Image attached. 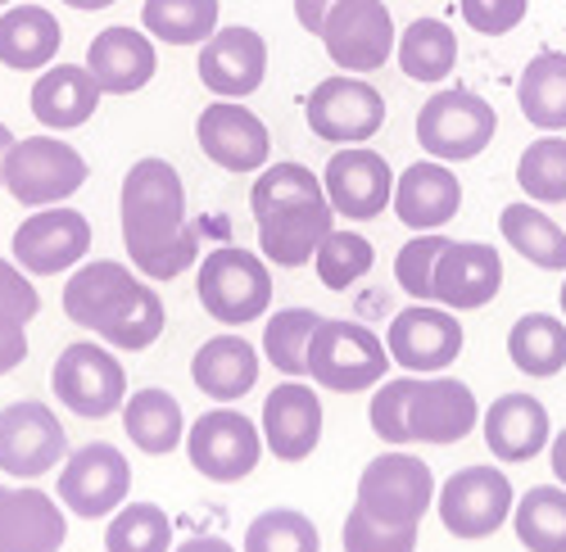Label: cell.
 <instances>
[{
    "label": "cell",
    "mask_w": 566,
    "mask_h": 552,
    "mask_svg": "<svg viewBox=\"0 0 566 552\" xmlns=\"http://www.w3.org/2000/svg\"><path fill=\"white\" fill-rule=\"evenodd\" d=\"M123 245L146 282H177L200 263V226L186 217V187L168 159H136L123 177Z\"/></svg>",
    "instance_id": "cell-1"
},
{
    "label": "cell",
    "mask_w": 566,
    "mask_h": 552,
    "mask_svg": "<svg viewBox=\"0 0 566 552\" xmlns=\"http://www.w3.org/2000/svg\"><path fill=\"white\" fill-rule=\"evenodd\" d=\"M250 213L259 226V250L276 267H304L336 232V209L322 177L304 163H268L250 187Z\"/></svg>",
    "instance_id": "cell-2"
},
{
    "label": "cell",
    "mask_w": 566,
    "mask_h": 552,
    "mask_svg": "<svg viewBox=\"0 0 566 552\" xmlns=\"http://www.w3.org/2000/svg\"><path fill=\"white\" fill-rule=\"evenodd\" d=\"M64 317L96 331L109 349H127V353L150 349L168 327V312L155 286L132 276V267L118 258H96L69 276Z\"/></svg>",
    "instance_id": "cell-3"
},
{
    "label": "cell",
    "mask_w": 566,
    "mask_h": 552,
    "mask_svg": "<svg viewBox=\"0 0 566 552\" xmlns=\"http://www.w3.org/2000/svg\"><path fill=\"white\" fill-rule=\"evenodd\" d=\"M386 367H390L386 340L367 331L363 321L322 317L308 336V376L322 390H336V394L376 390L386 381Z\"/></svg>",
    "instance_id": "cell-4"
},
{
    "label": "cell",
    "mask_w": 566,
    "mask_h": 552,
    "mask_svg": "<svg viewBox=\"0 0 566 552\" xmlns=\"http://www.w3.org/2000/svg\"><path fill=\"white\" fill-rule=\"evenodd\" d=\"M196 299L200 308L222 321V327H245L272 308V272L268 258L241 245H218L200 258L196 272Z\"/></svg>",
    "instance_id": "cell-5"
},
{
    "label": "cell",
    "mask_w": 566,
    "mask_h": 552,
    "mask_svg": "<svg viewBox=\"0 0 566 552\" xmlns=\"http://www.w3.org/2000/svg\"><path fill=\"white\" fill-rule=\"evenodd\" d=\"M499 131V114L485 96L467 86H444L421 105L417 114V141L440 163H467L485 155V146Z\"/></svg>",
    "instance_id": "cell-6"
},
{
    "label": "cell",
    "mask_w": 566,
    "mask_h": 552,
    "mask_svg": "<svg viewBox=\"0 0 566 552\" xmlns=\"http://www.w3.org/2000/svg\"><path fill=\"white\" fill-rule=\"evenodd\" d=\"M6 191L28 204V209H51L64 204L69 195H77L86 187V159L60 141V136H23V141L10 146L6 155Z\"/></svg>",
    "instance_id": "cell-7"
},
{
    "label": "cell",
    "mask_w": 566,
    "mask_h": 552,
    "mask_svg": "<svg viewBox=\"0 0 566 552\" xmlns=\"http://www.w3.org/2000/svg\"><path fill=\"white\" fill-rule=\"evenodd\" d=\"M358 508L395 530H417L436 508V476L412 453H381L358 476Z\"/></svg>",
    "instance_id": "cell-8"
},
{
    "label": "cell",
    "mask_w": 566,
    "mask_h": 552,
    "mask_svg": "<svg viewBox=\"0 0 566 552\" xmlns=\"http://www.w3.org/2000/svg\"><path fill=\"white\" fill-rule=\"evenodd\" d=\"M304 118L317 141L332 146H367L386 127V96L358 73H332L304 100Z\"/></svg>",
    "instance_id": "cell-9"
},
{
    "label": "cell",
    "mask_w": 566,
    "mask_h": 552,
    "mask_svg": "<svg viewBox=\"0 0 566 552\" xmlns=\"http://www.w3.org/2000/svg\"><path fill=\"white\" fill-rule=\"evenodd\" d=\"M51 390L60 394V403L69 412H77V417H114V412H123L127 403V372L123 362L91 344V340H77L69 344L55 367H51Z\"/></svg>",
    "instance_id": "cell-10"
},
{
    "label": "cell",
    "mask_w": 566,
    "mask_h": 552,
    "mask_svg": "<svg viewBox=\"0 0 566 552\" xmlns=\"http://www.w3.org/2000/svg\"><path fill=\"white\" fill-rule=\"evenodd\" d=\"M512 480L499 467H462L436 489L440 526L453 539H490L512 517Z\"/></svg>",
    "instance_id": "cell-11"
},
{
    "label": "cell",
    "mask_w": 566,
    "mask_h": 552,
    "mask_svg": "<svg viewBox=\"0 0 566 552\" xmlns=\"http://www.w3.org/2000/svg\"><path fill=\"white\" fill-rule=\"evenodd\" d=\"M263 431L235 407H213L205 417L186 431V453H191V467L205 476V480H218V485H235L245 480L259 457H263Z\"/></svg>",
    "instance_id": "cell-12"
},
{
    "label": "cell",
    "mask_w": 566,
    "mask_h": 552,
    "mask_svg": "<svg viewBox=\"0 0 566 552\" xmlns=\"http://www.w3.org/2000/svg\"><path fill=\"white\" fill-rule=\"evenodd\" d=\"M132 493V467L123 448L114 444H82L77 453L64 457L60 467V502L82 517V521H101V517H114Z\"/></svg>",
    "instance_id": "cell-13"
},
{
    "label": "cell",
    "mask_w": 566,
    "mask_h": 552,
    "mask_svg": "<svg viewBox=\"0 0 566 552\" xmlns=\"http://www.w3.org/2000/svg\"><path fill=\"white\" fill-rule=\"evenodd\" d=\"M322 45L336 68L376 73L395 55V19L386 0H336L322 23Z\"/></svg>",
    "instance_id": "cell-14"
},
{
    "label": "cell",
    "mask_w": 566,
    "mask_h": 552,
    "mask_svg": "<svg viewBox=\"0 0 566 552\" xmlns=\"http://www.w3.org/2000/svg\"><path fill=\"white\" fill-rule=\"evenodd\" d=\"M64 457H69V435L41 399H19L0 412V471L6 476L36 480L64 467Z\"/></svg>",
    "instance_id": "cell-15"
},
{
    "label": "cell",
    "mask_w": 566,
    "mask_h": 552,
    "mask_svg": "<svg viewBox=\"0 0 566 552\" xmlns=\"http://www.w3.org/2000/svg\"><path fill=\"white\" fill-rule=\"evenodd\" d=\"M390 362H399L412 376H436L462 353V321L444 304H412L395 312L386 331Z\"/></svg>",
    "instance_id": "cell-16"
},
{
    "label": "cell",
    "mask_w": 566,
    "mask_h": 552,
    "mask_svg": "<svg viewBox=\"0 0 566 552\" xmlns=\"http://www.w3.org/2000/svg\"><path fill=\"white\" fill-rule=\"evenodd\" d=\"M322 187L336 217L367 222L376 213H386V204L395 200V172L386 155H376L371 146H340L322 168Z\"/></svg>",
    "instance_id": "cell-17"
},
{
    "label": "cell",
    "mask_w": 566,
    "mask_h": 552,
    "mask_svg": "<svg viewBox=\"0 0 566 552\" xmlns=\"http://www.w3.org/2000/svg\"><path fill=\"white\" fill-rule=\"evenodd\" d=\"M196 141L209 163H218L222 172H235V177L263 172L268 155H272V136H268L263 118L235 100L205 105V114L196 118Z\"/></svg>",
    "instance_id": "cell-18"
},
{
    "label": "cell",
    "mask_w": 566,
    "mask_h": 552,
    "mask_svg": "<svg viewBox=\"0 0 566 552\" xmlns=\"http://www.w3.org/2000/svg\"><path fill=\"white\" fill-rule=\"evenodd\" d=\"M91 250V222L77 209L51 204L19 222L14 232V263L28 276H55L73 263H82Z\"/></svg>",
    "instance_id": "cell-19"
},
{
    "label": "cell",
    "mask_w": 566,
    "mask_h": 552,
    "mask_svg": "<svg viewBox=\"0 0 566 552\" xmlns=\"http://www.w3.org/2000/svg\"><path fill=\"white\" fill-rule=\"evenodd\" d=\"M200 82L213 91L218 100H245L263 86L268 77V41L254 28H218L200 45Z\"/></svg>",
    "instance_id": "cell-20"
},
{
    "label": "cell",
    "mask_w": 566,
    "mask_h": 552,
    "mask_svg": "<svg viewBox=\"0 0 566 552\" xmlns=\"http://www.w3.org/2000/svg\"><path fill=\"white\" fill-rule=\"evenodd\" d=\"M481 407L467 381L458 376H417V390L408 399V435L417 444H458L476 431Z\"/></svg>",
    "instance_id": "cell-21"
},
{
    "label": "cell",
    "mask_w": 566,
    "mask_h": 552,
    "mask_svg": "<svg viewBox=\"0 0 566 552\" xmlns=\"http://www.w3.org/2000/svg\"><path fill=\"white\" fill-rule=\"evenodd\" d=\"M503 290V258L481 241H449L436 263V304L453 312H476Z\"/></svg>",
    "instance_id": "cell-22"
},
{
    "label": "cell",
    "mask_w": 566,
    "mask_h": 552,
    "mask_svg": "<svg viewBox=\"0 0 566 552\" xmlns=\"http://www.w3.org/2000/svg\"><path fill=\"white\" fill-rule=\"evenodd\" d=\"M263 444L281 463H304L322 439V399L304 381H281L263 399Z\"/></svg>",
    "instance_id": "cell-23"
},
{
    "label": "cell",
    "mask_w": 566,
    "mask_h": 552,
    "mask_svg": "<svg viewBox=\"0 0 566 552\" xmlns=\"http://www.w3.org/2000/svg\"><path fill=\"white\" fill-rule=\"evenodd\" d=\"M86 68L105 96H132V91L150 86V77L159 73V55H155V41L146 32L105 28L86 45Z\"/></svg>",
    "instance_id": "cell-24"
},
{
    "label": "cell",
    "mask_w": 566,
    "mask_h": 552,
    "mask_svg": "<svg viewBox=\"0 0 566 552\" xmlns=\"http://www.w3.org/2000/svg\"><path fill=\"white\" fill-rule=\"evenodd\" d=\"M390 204H395L399 222L412 226V232H440L462 209V181L440 159H421L403 177H395Z\"/></svg>",
    "instance_id": "cell-25"
},
{
    "label": "cell",
    "mask_w": 566,
    "mask_h": 552,
    "mask_svg": "<svg viewBox=\"0 0 566 552\" xmlns=\"http://www.w3.org/2000/svg\"><path fill=\"white\" fill-rule=\"evenodd\" d=\"M69 539L64 502L41 489L0 493V552H60Z\"/></svg>",
    "instance_id": "cell-26"
},
{
    "label": "cell",
    "mask_w": 566,
    "mask_h": 552,
    "mask_svg": "<svg viewBox=\"0 0 566 552\" xmlns=\"http://www.w3.org/2000/svg\"><path fill=\"white\" fill-rule=\"evenodd\" d=\"M553 439L548 407L535 394H499L485 412V444L494 463H531Z\"/></svg>",
    "instance_id": "cell-27"
},
{
    "label": "cell",
    "mask_w": 566,
    "mask_h": 552,
    "mask_svg": "<svg viewBox=\"0 0 566 552\" xmlns=\"http://www.w3.org/2000/svg\"><path fill=\"white\" fill-rule=\"evenodd\" d=\"M101 96L105 91L96 86L86 64H60V68H45L32 82V114L51 131H73L91 123V114L101 109Z\"/></svg>",
    "instance_id": "cell-28"
},
{
    "label": "cell",
    "mask_w": 566,
    "mask_h": 552,
    "mask_svg": "<svg viewBox=\"0 0 566 552\" xmlns=\"http://www.w3.org/2000/svg\"><path fill=\"white\" fill-rule=\"evenodd\" d=\"M191 381L200 385V394L218 399V403H235L245 399L254 385H259V349L235 336V331H222L213 340H205L191 358Z\"/></svg>",
    "instance_id": "cell-29"
},
{
    "label": "cell",
    "mask_w": 566,
    "mask_h": 552,
    "mask_svg": "<svg viewBox=\"0 0 566 552\" xmlns=\"http://www.w3.org/2000/svg\"><path fill=\"white\" fill-rule=\"evenodd\" d=\"M64 28L45 6H10L0 14V64L14 73L51 68L60 55Z\"/></svg>",
    "instance_id": "cell-30"
},
{
    "label": "cell",
    "mask_w": 566,
    "mask_h": 552,
    "mask_svg": "<svg viewBox=\"0 0 566 552\" xmlns=\"http://www.w3.org/2000/svg\"><path fill=\"white\" fill-rule=\"evenodd\" d=\"M516 105L522 118L539 131H566V55L539 51L516 77Z\"/></svg>",
    "instance_id": "cell-31"
},
{
    "label": "cell",
    "mask_w": 566,
    "mask_h": 552,
    "mask_svg": "<svg viewBox=\"0 0 566 552\" xmlns=\"http://www.w3.org/2000/svg\"><path fill=\"white\" fill-rule=\"evenodd\" d=\"M123 431H127V439H132L140 453L164 457V453H172V448L186 439L181 403H177L168 390H136V394H127V403H123Z\"/></svg>",
    "instance_id": "cell-32"
},
{
    "label": "cell",
    "mask_w": 566,
    "mask_h": 552,
    "mask_svg": "<svg viewBox=\"0 0 566 552\" xmlns=\"http://www.w3.org/2000/svg\"><path fill=\"white\" fill-rule=\"evenodd\" d=\"M507 358L516 372L548 381L566 367V321L553 312H526L507 331Z\"/></svg>",
    "instance_id": "cell-33"
},
{
    "label": "cell",
    "mask_w": 566,
    "mask_h": 552,
    "mask_svg": "<svg viewBox=\"0 0 566 552\" xmlns=\"http://www.w3.org/2000/svg\"><path fill=\"white\" fill-rule=\"evenodd\" d=\"M499 232L526 263H535L544 272H566V232L539 204H531V200L507 204L499 213Z\"/></svg>",
    "instance_id": "cell-34"
},
{
    "label": "cell",
    "mask_w": 566,
    "mask_h": 552,
    "mask_svg": "<svg viewBox=\"0 0 566 552\" xmlns=\"http://www.w3.org/2000/svg\"><path fill=\"white\" fill-rule=\"evenodd\" d=\"M399 68L408 82H444L458 68V32L444 19H412L399 36Z\"/></svg>",
    "instance_id": "cell-35"
},
{
    "label": "cell",
    "mask_w": 566,
    "mask_h": 552,
    "mask_svg": "<svg viewBox=\"0 0 566 552\" xmlns=\"http://www.w3.org/2000/svg\"><path fill=\"white\" fill-rule=\"evenodd\" d=\"M512 526L526 552H566V485H535L512 502Z\"/></svg>",
    "instance_id": "cell-36"
},
{
    "label": "cell",
    "mask_w": 566,
    "mask_h": 552,
    "mask_svg": "<svg viewBox=\"0 0 566 552\" xmlns=\"http://www.w3.org/2000/svg\"><path fill=\"white\" fill-rule=\"evenodd\" d=\"M140 28L168 45H205L218 32V0H146Z\"/></svg>",
    "instance_id": "cell-37"
},
{
    "label": "cell",
    "mask_w": 566,
    "mask_h": 552,
    "mask_svg": "<svg viewBox=\"0 0 566 552\" xmlns=\"http://www.w3.org/2000/svg\"><path fill=\"white\" fill-rule=\"evenodd\" d=\"M317 312L313 308H276L263 327V358L276 367L281 376H308V336L317 327Z\"/></svg>",
    "instance_id": "cell-38"
},
{
    "label": "cell",
    "mask_w": 566,
    "mask_h": 552,
    "mask_svg": "<svg viewBox=\"0 0 566 552\" xmlns=\"http://www.w3.org/2000/svg\"><path fill=\"white\" fill-rule=\"evenodd\" d=\"M516 187L531 204H566V141L557 131L539 136L516 159Z\"/></svg>",
    "instance_id": "cell-39"
},
{
    "label": "cell",
    "mask_w": 566,
    "mask_h": 552,
    "mask_svg": "<svg viewBox=\"0 0 566 552\" xmlns=\"http://www.w3.org/2000/svg\"><path fill=\"white\" fill-rule=\"evenodd\" d=\"M105 552H172V521L159 502H123L109 517Z\"/></svg>",
    "instance_id": "cell-40"
},
{
    "label": "cell",
    "mask_w": 566,
    "mask_h": 552,
    "mask_svg": "<svg viewBox=\"0 0 566 552\" xmlns=\"http://www.w3.org/2000/svg\"><path fill=\"white\" fill-rule=\"evenodd\" d=\"M245 552H322V534L300 508H268L250 521Z\"/></svg>",
    "instance_id": "cell-41"
},
{
    "label": "cell",
    "mask_w": 566,
    "mask_h": 552,
    "mask_svg": "<svg viewBox=\"0 0 566 552\" xmlns=\"http://www.w3.org/2000/svg\"><path fill=\"white\" fill-rule=\"evenodd\" d=\"M376 254H371V241L358 236V232H332L322 241V250L313 254V267H317V282L326 290H349L354 282L371 272Z\"/></svg>",
    "instance_id": "cell-42"
},
{
    "label": "cell",
    "mask_w": 566,
    "mask_h": 552,
    "mask_svg": "<svg viewBox=\"0 0 566 552\" xmlns=\"http://www.w3.org/2000/svg\"><path fill=\"white\" fill-rule=\"evenodd\" d=\"M444 250H449V236H440V232H421L417 241H408V245L399 250V258H395V282H399L417 304L436 299V263H440Z\"/></svg>",
    "instance_id": "cell-43"
},
{
    "label": "cell",
    "mask_w": 566,
    "mask_h": 552,
    "mask_svg": "<svg viewBox=\"0 0 566 552\" xmlns=\"http://www.w3.org/2000/svg\"><path fill=\"white\" fill-rule=\"evenodd\" d=\"M412 390H417V376H395V381H381L376 394H371L367 422L386 444H412V435H408V399H412Z\"/></svg>",
    "instance_id": "cell-44"
},
{
    "label": "cell",
    "mask_w": 566,
    "mask_h": 552,
    "mask_svg": "<svg viewBox=\"0 0 566 552\" xmlns=\"http://www.w3.org/2000/svg\"><path fill=\"white\" fill-rule=\"evenodd\" d=\"M417 530L381 526V521H371L354 502L349 517H345V530H340V543H345V552H412L417 548Z\"/></svg>",
    "instance_id": "cell-45"
},
{
    "label": "cell",
    "mask_w": 566,
    "mask_h": 552,
    "mask_svg": "<svg viewBox=\"0 0 566 552\" xmlns=\"http://www.w3.org/2000/svg\"><path fill=\"white\" fill-rule=\"evenodd\" d=\"M36 312H41V295L28 282V272L10 258H0V331H28Z\"/></svg>",
    "instance_id": "cell-46"
},
{
    "label": "cell",
    "mask_w": 566,
    "mask_h": 552,
    "mask_svg": "<svg viewBox=\"0 0 566 552\" xmlns=\"http://www.w3.org/2000/svg\"><path fill=\"white\" fill-rule=\"evenodd\" d=\"M462 23L481 36H507L526 23L531 0H458Z\"/></svg>",
    "instance_id": "cell-47"
},
{
    "label": "cell",
    "mask_w": 566,
    "mask_h": 552,
    "mask_svg": "<svg viewBox=\"0 0 566 552\" xmlns=\"http://www.w3.org/2000/svg\"><path fill=\"white\" fill-rule=\"evenodd\" d=\"M28 358V331H0V376H10Z\"/></svg>",
    "instance_id": "cell-48"
},
{
    "label": "cell",
    "mask_w": 566,
    "mask_h": 552,
    "mask_svg": "<svg viewBox=\"0 0 566 552\" xmlns=\"http://www.w3.org/2000/svg\"><path fill=\"white\" fill-rule=\"evenodd\" d=\"M332 6H336V0H295L300 28L313 32V36H322V23H326V10H332Z\"/></svg>",
    "instance_id": "cell-49"
},
{
    "label": "cell",
    "mask_w": 566,
    "mask_h": 552,
    "mask_svg": "<svg viewBox=\"0 0 566 552\" xmlns=\"http://www.w3.org/2000/svg\"><path fill=\"white\" fill-rule=\"evenodd\" d=\"M548 463H553L557 485H566V431H557V435H553V444H548Z\"/></svg>",
    "instance_id": "cell-50"
},
{
    "label": "cell",
    "mask_w": 566,
    "mask_h": 552,
    "mask_svg": "<svg viewBox=\"0 0 566 552\" xmlns=\"http://www.w3.org/2000/svg\"><path fill=\"white\" fill-rule=\"evenodd\" d=\"M172 552H235V548H231L227 539H213V534H209V539H181Z\"/></svg>",
    "instance_id": "cell-51"
},
{
    "label": "cell",
    "mask_w": 566,
    "mask_h": 552,
    "mask_svg": "<svg viewBox=\"0 0 566 552\" xmlns=\"http://www.w3.org/2000/svg\"><path fill=\"white\" fill-rule=\"evenodd\" d=\"M10 146H14V131L0 123V172H6V155H10ZM0 187H6V177H0Z\"/></svg>",
    "instance_id": "cell-52"
},
{
    "label": "cell",
    "mask_w": 566,
    "mask_h": 552,
    "mask_svg": "<svg viewBox=\"0 0 566 552\" xmlns=\"http://www.w3.org/2000/svg\"><path fill=\"white\" fill-rule=\"evenodd\" d=\"M64 6H73V10H109L114 0H64Z\"/></svg>",
    "instance_id": "cell-53"
},
{
    "label": "cell",
    "mask_w": 566,
    "mask_h": 552,
    "mask_svg": "<svg viewBox=\"0 0 566 552\" xmlns=\"http://www.w3.org/2000/svg\"><path fill=\"white\" fill-rule=\"evenodd\" d=\"M557 299H562V317H566V282H562V295Z\"/></svg>",
    "instance_id": "cell-54"
},
{
    "label": "cell",
    "mask_w": 566,
    "mask_h": 552,
    "mask_svg": "<svg viewBox=\"0 0 566 552\" xmlns=\"http://www.w3.org/2000/svg\"><path fill=\"white\" fill-rule=\"evenodd\" d=\"M0 6H10V0H0Z\"/></svg>",
    "instance_id": "cell-55"
},
{
    "label": "cell",
    "mask_w": 566,
    "mask_h": 552,
    "mask_svg": "<svg viewBox=\"0 0 566 552\" xmlns=\"http://www.w3.org/2000/svg\"><path fill=\"white\" fill-rule=\"evenodd\" d=\"M0 493H6V485H0Z\"/></svg>",
    "instance_id": "cell-56"
}]
</instances>
